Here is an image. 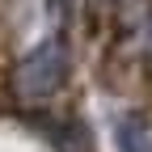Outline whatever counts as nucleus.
Masks as SVG:
<instances>
[{"instance_id": "1", "label": "nucleus", "mask_w": 152, "mask_h": 152, "mask_svg": "<svg viewBox=\"0 0 152 152\" xmlns=\"http://www.w3.org/2000/svg\"><path fill=\"white\" fill-rule=\"evenodd\" d=\"M64 76H68L64 47H59V42H42L38 51L26 55V64H17L13 89L21 93L26 102H38V97H51V93L64 85Z\"/></svg>"}, {"instance_id": "2", "label": "nucleus", "mask_w": 152, "mask_h": 152, "mask_svg": "<svg viewBox=\"0 0 152 152\" xmlns=\"http://www.w3.org/2000/svg\"><path fill=\"white\" fill-rule=\"evenodd\" d=\"M114 144H118V152H152V131L140 114H123L114 123Z\"/></svg>"}]
</instances>
